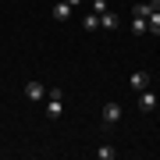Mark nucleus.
Wrapping results in <instances>:
<instances>
[{"label":"nucleus","mask_w":160,"mask_h":160,"mask_svg":"<svg viewBox=\"0 0 160 160\" xmlns=\"http://www.w3.org/2000/svg\"><path fill=\"white\" fill-rule=\"evenodd\" d=\"M68 4H71V7H82V4H86V0H68Z\"/></svg>","instance_id":"nucleus-13"},{"label":"nucleus","mask_w":160,"mask_h":160,"mask_svg":"<svg viewBox=\"0 0 160 160\" xmlns=\"http://www.w3.org/2000/svg\"><path fill=\"white\" fill-rule=\"evenodd\" d=\"M82 29H86V32H96V29H100V14H92V11H89L86 18H82Z\"/></svg>","instance_id":"nucleus-8"},{"label":"nucleus","mask_w":160,"mask_h":160,"mask_svg":"<svg viewBox=\"0 0 160 160\" xmlns=\"http://www.w3.org/2000/svg\"><path fill=\"white\" fill-rule=\"evenodd\" d=\"M146 29L160 36V11H153V14H149V18H146Z\"/></svg>","instance_id":"nucleus-10"},{"label":"nucleus","mask_w":160,"mask_h":160,"mask_svg":"<svg viewBox=\"0 0 160 160\" xmlns=\"http://www.w3.org/2000/svg\"><path fill=\"white\" fill-rule=\"evenodd\" d=\"M132 32L135 36H146L149 29H146V14L139 11V7H132Z\"/></svg>","instance_id":"nucleus-3"},{"label":"nucleus","mask_w":160,"mask_h":160,"mask_svg":"<svg viewBox=\"0 0 160 160\" xmlns=\"http://www.w3.org/2000/svg\"><path fill=\"white\" fill-rule=\"evenodd\" d=\"M61 114H64V92L50 89L46 92V118H61Z\"/></svg>","instance_id":"nucleus-1"},{"label":"nucleus","mask_w":160,"mask_h":160,"mask_svg":"<svg viewBox=\"0 0 160 160\" xmlns=\"http://www.w3.org/2000/svg\"><path fill=\"white\" fill-rule=\"evenodd\" d=\"M96 157H100V160H110V157H114V146H100Z\"/></svg>","instance_id":"nucleus-12"},{"label":"nucleus","mask_w":160,"mask_h":160,"mask_svg":"<svg viewBox=\"0 0 160 160\" xmlns=\"http://www.w3.org/2000/svg\"><path fill=\"white\" fill-rule=\"evenodd\" d=\"M100 118H103V125H118V121H121V107H118V103H103V110H100Z\"/></svg>","instance_id":"nucleus-2"},{"label":"nucleus","mask_w":160,"mask_h":160,"mask_svg":"<svg viewBox=\"0 0 160 160\" xmlns=\"http://www.w3.org/2000/svg\"><path fill=\"white\" fill-rule=\"evenodd\" d=\"M53 18H57V22H68V18H71V4H68V0L53 7Z\"/></svg>","instance_id":"nucleus-7"},{"label":"nucleus","mask_w":160,"mask_h":160,"mask_svg":"<svg viewBox=\"0 0 160 160\" xmlns=\"http://www.w3.org/2000/svg\"><path fill=\"white\" fill-rule=\"evenodd\" d=\"M89 11L92 14H103V11H107V0H89Z\"/></svg>","instance_id":"nucleus-11"},{"label":"nucleus","mask_w":160,"mask_h":160,"mask_svg":"<svg viewBox=\"0 0 160 160\" xmlns=\"http://www.w3.org/2000/svg\"><path fill=\"white\" fill-rule=\"evenodd\" d=\"M25 96H29V100H43L46 96V86H43V82H29V86H25Z\"/></svg>","instance_id":"nucleus-6"},{"label":"nucleus","mask_w":160,"mask_h":160,"mask_svg":"<svg viewBox=\"0 0 160 160\" xmlns=\"http://www.w3.org/2000/svg\"><path fill=\"white\" fill-rule=\"evenodd\" d=\"M128 86L135 89V92L149 89V75H146V71H132V75H128Z\"/></svg>","instance_id":"nucleus-4"},{"label":"nucleus","mask_w":160,"mask_h":160,"mask_svg":"<svg viewBox=\"0 0 160 160\" xmlns=\"http://www.w3.org/2000/svg\"><path fill=\"white\" fill-rule=\"evenodd\" d=\"M100 29H118V14L103 11V14H100Z\"/></svg>","instance_id":"nucleus-9"},{"label":"nucleus","mask_w":160,"mask_h":160,"mask_svg":"<svg viewBox=\"0 0 160 160\" xmlns=\"http://www.w3.org/2000/svg\"><path fill=\"white\" fill-rule=\"evenodd\" d=\"M139 110H146V114H153V110H157V92H139Z\"/></svg>","instance_id":"nucleus-5"}]
</instances>
